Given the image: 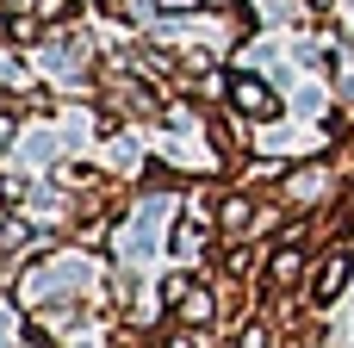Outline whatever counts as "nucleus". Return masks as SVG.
Segmentation results:
<instances>
[{"label":"nucleus","mask_w":354,"mask_h":348,"mask_svg":"<svg viewBox=\"0 0 354 348\" xmlns=\"http://www.w3.org/2000/svg\"><path fill=\"white\" fill-rule=\"evenodd\" d=\"M236 348H268V330H261V324H255V330H249V336H236Z\"/></svg>","instance_id":"nucleus-8"},{"label":"nucleus","mask_w":354,"mask_h":348,"mask_svg":"<svg viewBox=\"0 0 354 348\" xmlns=\"http://www.w3.org/2000/svg\"><path fill=\"white\" fill-rule=\"evenodd\" d=\"M255 218H261V212L249 205V193H224V199H218V237H224V243H236V237L249 243Z\"/></svg>","instance_id":"nucleus-3"},{"label":"nucleus","mask_w":354,"mask_h":348,"mask_svg":"<svg viewBox=\"0 0 354 348\" xmlns=\"http://www.w3.org/2000/svg\"><path fill=\"white\" fill-rule=\"evenodd\" d=\"M205 6H230V0H205Z\"/></svg>","instance_id":"nucleus-12"},{"label":"nucleus","mask_w":354,"mask_h":348,"mask_svg":"<svg viewBox=\"0 0 354 348\" xmlns=\"http://www.w3.org/2000/svg\"><path fill=\"white\" fill-rule=\"evenodd\" d=\"M0 243H6V249H19V243H25V224H19V218H6V224H0Z\"/></svg>","instance_id":"nucleus-7"},{"label":"nucleus","mask_w":354,"mask_h":348,"mask_svg":"<svg viewBox=\"0 0 354 348\" xmlns=\"http://www.w3.org/2000/svg\"><path fill=\"white\" fill-rule=\"evenodd\" d=\"M224 93H230V106H236L243 118H274V112H280V100H274V87H268L261 75H230Z\"/></svg>","instance_id":"nucleus-1"},{"label":"nucleus","mask_w":354,"mask_h":348,"mask_svg":"<svg viewBox=\"0 0 354 348\" xmlns=\"http://www.w3.org/2000/svg\"><path fill=\"white\" fill-rule=\"evenodd\" d=\"M174 318H180L187 330H205V324L218 318V299H212V286H193V293H187V299L174 305Z\"/></svg>","instance_id":"nucleus-5"},{"label":"nucleus","mask_w":354,"mask_h":348,"mask_svg":"<svg viewBox=\"0 0 354 348\" xmlns=\"http://www.w3.org/2000/svg\"><path fill=\"white\" fill-rule=\"evenodd\" d=\"M205 243H212V230H205V224H193V218H187V224L174 230V255H180V262H193V255H199Z\"/></svg>","instance_id":"nucleus-6"},{"label":"nucleus","mask_w":354,"mask_h":348,"mask_svg":"<svg viewBox=\"0 0 354 348\" xmlns=\"http://www.w3.org/2000/svg\"><path fill=\"white\" fill-rule=\"evenodd\" d=\"M299 274H305V249H299V237H286V243L268 255L261 286H268V293H292V286H299Z\"/></svg>","instance_id":"nucleus-2"},{"label":"nucleus","mask_w":354,"mask_h":348,"mask_svg":"<svg viewBox=\"0 0 354 348\" xmlns=\"http://www.w3.org/2000/svg\"><path fill=\"white\" fill-rule=\"evenodd\" d=\"M6 143H12V125H6V118H0V149H6Z\"/></svg>","instance_id":"nucleus-11"},{"label":"nucleus","mask_w":354,"mask_h":348,"mask_svg":"<svg viewBox=\"0 0 354 348\" xmlns=\"http://www.w3.org/2000/svg\"><path fill=\"white\" fill-rule=\"evenodd\" d=\"M348 268H354V255H348V249H330V255L317 262V280H311V299H317V305H330V299H336V293L348 286Z\"/></svg>","instance_id":"nucleus-4"},{"label":"nucleus","mask_w":354,"mask_h":348,"mask_svg":"<svg viewBox=\"0 0 354 348\" xmlns=\"http://www.w3.org/2000/svg\"><path fill=\"white\" fill-rule=\"evenodd\" d=\"M168 348H205L199 336H168Z\"/></svg>","instance_id":"nucleus-10"},{"label":"nucleus","mask_w":354,"mask_h":348,"mask_svg":"<svg viewBox=\"0 0 354 348\" xmlns=\"http://www.w3.org/2000/svg\"><path fill=\"white\" fill-rule=\"evenodd\" d=\"M162 12H187V6H199V0H156Z\"/></svg>","instance_id":"nucleus-9"},{"label":"nucleus","mask_w":354,"mask_h":348,"mask_svg":"<svg viewBox=\"0 0 354 348\" xmlns=\"http://www.w3.org/2000/svg\"><path fill=\"white\" fill-rule=\"evenodd\" d=\"M305 6H330V0H305Z\"/></svg>","instance_id":"nucleus-13"}]
</instances>
